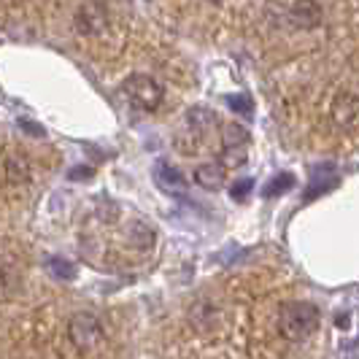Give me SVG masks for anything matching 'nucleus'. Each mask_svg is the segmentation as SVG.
Listing matches in <instances>:
<instances>
[{"instance_id":"obj_9","label":"nucleus","mask_w":359,"mask_h":359,"mask_svg":"<svg viewBox=\"0 0 359 359\" xmlns=\"http://www.w3.org/2000/svg\"><path fill=\"white\" fill-rule=\"evenodd\" d=\"M227 103H230V108L243 111V114H249V111H252V100H249L246 95H230V97H227Z\"/></svg>"},{"instance_id":"obj_12","label":"nucleus","mask_w":359,"mask_h":359,"mask_svg":"<svg viewBox=\"0 0 359 359\" xmlns=\"http://www.w3.org/2000/svg\"><path fill=\"white\" fill-rule=\"evenodd\" d=\"M52 270H57V273H60V278H71V276H73L71 265H68V262H60V259H52Z\"/></svg>"},{"instance_id":"obj_4","label":"nucleus","mask_w":359,"mask_h":359,"mask_svg":"<svg viewBox=\"0 0 359 359\" xmlns=\"http://www.w3.org/2000/svg\"><path fill=\"white\" fill-rule=\"evenodd\" d=\"M76 30L81 36H100L108 27V8L100 0H90L76 11Z\"/></svg>"},{"instance_id":"obj_2","label":"nucleus","mask_w":359,"mask_h":359,"mask_svg":"<svg viewBox=\"0 0 359 359\" xmlns=\"http://www.w3.org/2000/svg\"><path fill=\"white\" fill-rule=\"evenodd\" d=\"M122 92L127 95V100L133 103V108L146 111V114L157 111L162 106V100H165L162 84L154 76H149V73H133V76H127L125 84H122Z\"/></svg>"},{"instance_id":"obj_5","label":"nucleus","mask_w":359,"mask_h":359,"mask_svg":"<svg viewBox=\"0 0 359 359\" xmlns=\"http://www.w3.org/2000/svg\"><path fill=\"white\" fill-rule=\"evenodd\" d=\"M332 122L343 133H359V95L341 92L332 100Z\"/></svg>"},{"instance_id":"obj_6","label":"nucleus","mask_w":359,"mask_h":359,"mask_svg":"<svg viewBox=\"0 0 359 359\" xmlns=\"http://www.w3.org/2000/svg\"><path fill=\"white\" fill-rule=\"evenodd\" d=\"M289 19H292V25L300 27V30H313V27L322 25L324 8L316 0H294V6H292V11H289Z\"/></svg>"},{"instance_id":"obj_1","label":"nucleus","mask_w":359,"mask_h":359,"mask_svg":"<svg viewBox=\"0 0 359 359\" xmlns=\"http://www.w3.org/2000/svg\"><path fill=\"white\" fill-rule=\"evenodd\" d=\"M319 319H322L319 308L313 306V303H306V300L284 303V306L278 308V316H276L278 332L292 343L308 341L319 330Z\"/></svg>"},{"instance_id":"obj_3","label":"nucleus","mask_w":359,"mask_h":359,"mask_svg":"<svg viewBox=\"0 0 359 359\" xmlns=\"http://www.w3.org/2000/svg\"><path fill=\"white\" fill-rule=\"evenodd\" d=\"M68 335L79 351H92L103 341V327L97 322V316H92V313H76L68 324Z\"/></svg>"},{"instance_id":"obj_7","label":"nucleus","mask_w":359,"mask_h":359,"mask_svg":"<svg viewBox=\"0 0 359 359\" xmlns=\"http://www.w3.org/2000/svg\"><path fill=\"white\" fill-rule=\"evenodd\" d=\"M195 184L200 189H208V192H219L224 187V168L219 162H203L195 168Z\"/></svg>"},{"instance_id":"obj_11","label":"nucleus","mask_w":359,"mask_h":359,"mask_svg":"<svg viewBox=\"0 0 359 359\" xmlns=\"http://www.w3.org/2000/svg\"><path fill=\"white\" fill-rule=\"evenodd\" d=\"M249 192H252V179H243V181H235L233 192H230V195H233L235 200H243Z\"/></svg>"},{"instance_id":"obj_10","label":"nucleus","mask_w":359,"mask_h":359,"mask_svg":"<svg viewBox=\"0 0 359 359\" xmlns=\"http://www.w3.org/2000/svg\"><path fill=\"white\" fill-rule=\"evenodd\" d=\"M292 184H294L292 176H278L273 184H268V195H281V192H284V187H292Z\"/></svg>"},{"instance_id":"obj_8","label":"nucleus","mask_w":359,"mask_h":359,"mask_svg":"<svg viewBox=\"0 0 359 359\" xmlns=\"http://www.w3.org/2000/svg\"><path fill=\"white\" fill-rule=\"evenodd\" d=\"M157 184H160L165 192H170V195L187 189V179L181 176V170H176V168L168 165V162H162L160 168H157Z\"/></svg>"}]
</instances>
